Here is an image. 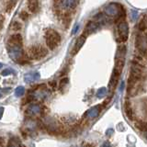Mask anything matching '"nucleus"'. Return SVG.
Listing matches in <instances>:
<instances>
[{
	"instance_id": "f257e3e1",
	"label": "nucleus",
	"mask_w": 147,
	"mask_h": 147,
	"mask_svg": "<svg viewBox=\"0 0 147 147\" xmlns=\"http://www.w3.org/2000/svg\"><path fill=\"white\" fill-rule=\"evenodd\" d=\"M135 48L137 53L141 54L147 60V28L142 31H139L135 37Z\"/></svg>"
},
{
	"instance_id": "f03ea898",
	"label": "nucleus",
	"mask_w": 147,
	"mask_h": 147,
	"mask_svg": "<svg viewBox=\"0 0 147 147\" xmlns=\"http://www.w3.org/2000/svg\"><path fill=\"white\" fill-rule=\"evenodd\" d=\"M45 40L50 50H54L61 42V36L56 30H48L45 33Z\"/></svg>"
},
{
	"instance_id": "7ed1b4c3",
	"label": "nucleus",
	"mask_w": 147,
	"mask_h": 147,
	"mask_svg": "<svg viewBox=\"0 0 147 147\" xmlns=\"http://www.w3.org/2000/svg\"><path fill=\"white\" fill-rule=\"evenodd\" d=\"M142 80L138 79L136 77L131 76H129L127 82V94L131 96H136L142 88Z\"/></svg>"
},
{
	"instance_id": "20e7f679",
	"label": "nucleus",
	"mask_w": 147,
	"mask_h": 147,
	"mask_svg": "<svg viewBox=\"0 0 147 147\" xmlns=\"http://www.w3.org/2000/svg\"><path fill=\"white\" fill-rule=\"evenodd\" d=\"M48 53V51L42 45H32L29 49V56L32 60H40L44 58Z\"/></svg>"
},
{
	"instance_id": "39448f33",
	"label": "nucleus",
	"mask_w": 147,
	"mask_h": 147,
	"mask_svg": "<svg viewBox=\"0 0 147 147\" xmlns=\"http://www.w3.org/2000/svg\"><path fill=\"white\" fill-rule=\"evenodd\" d=\"M8 55L11 59L18 61L23 56L22 44H7Z\"/></svg>"
},
{
	"instance_id": "423d86ee",
	"label": "nucleus",
	"mask_w": 147,
	"mask_h": 147,
	"mask_svg": "<svg viewBox=\"0 0 147 147\" xmlns=\"http://www.w3.org/2000/svg\"><path fill=\"white\" fill-rule=\"evenodd\" d=\"M129 35V26L128 23L121 20L118 24V41L119 42H124L128 40Z\"/></svg>"
},
{
	"instance_id": "0eeeda50",
	"label": "nucleus",
	"mask_w": 147,
	"mask_h": 147,
	"mask_svg": "<svg viewBox=\"0 0 147 147\" xmlns=\"http://www.w3.org/2000/svg\"><path fill=\"white\" fill-rule=\"evenodd\" d=\"M121 74V72L118 71L117 69H115V68L113 69L112 75H111V77H110L109 84V87L110 88V90H114L115 88H116V86L119 83V80Z\"/></svg>"
},
{
	"instance_id": "6e6552de",
	"label": "nucleus",
	"mask_w": 147,
	"mask_h": 147,
	"mask_svg": "<svg viewBox=\"0 0 147 147\" xmlns=\"http://www.w3.org/2000/svg\"><path fill=\"white\" fill-rule=\"evenodd\" d=\"M124 110H125V114H126V116L128 117V119H130L131 121H134V119H135L134 110H133L131 103L128 99L125 100V103H124Z\"/></svg>"
},
{
	"instance_id": "1a4fd4ad",
	"label": "nucleus",
	"mask_w": 147,
	"mask_h": 147,
	"mask_svg": "<svg viewBox=\"0 0 147 147\" xmlns=\"http://www.w3.org/2000/svg\"><path fill=\"white\" fill-rule=\"evenodd\" d=\"M41 112V107L39 104H30L28 106L26 113L29 116H37Z\"/></svg>"
},
{
	"instance_id": "9d476101",
	"label": "nucleus",
	"mask_w": 147,
	"mask_h": 147,
	"mask_svg": "<svg viewBox=\"0 0 147 147\" xmlns=\"http://www.w3.org/2000/svg\"><path fill=\"white\" fill-rule=\"evenodd\" d=\"M40 74L38 72H30L28 73L24 76V81L26 83H32L35 81H38L40 79Z\"/></svg>"
},
{
	"instance_id": "9b49d317",
	"label": "nucleus",
	"mask_w": 147,
	"mask_h": 147,
	"mask_svg": "<svg viewBox=\"0 0 147 147\" xmlns=\"http://www.w3.org/2000/svg\"><path fill=\"white\" fill-rule=\"evenodd\" d=\"M98 28V22H94V21H90L87 23V25L85 28V35H89L91 33H93L94 31L96 30V29Z\"/></svg>"
},
{
	"instance_id": "f8f14e48",
	"label": "nucleus",
	"mask_w": 147,
	"mask_h": 147,
	"mask_svg": "<svg viewBox=\"0 0 147 147\" xmlns=\"http://www.w3.org/2000/svg\"><path fill=\"white\" fill-rule=\"evenodd\" d=\"M62 6L66 9H74L79 3V0H62Z\"/></svg>"
},
{
	"instance_id": "ddd939ff",
	"label": "nucleus",
	"mask_w": 147,
	"mask_h": 147,
	"mask_svg": "<svg viewBox=\"0 0 147 147\" xmlns=\"http://www.w3.org/2000/svg\"><path fill=\"white\" fill-rule=\"evenodd\" d=\"M86 41V35L83 34L81 35L79 38H78L76 41V44H75V47H74V53H76L77 52H79V50L82 48V46L84 45Z\"/></svg>"
},
{
	"instance_id": "4468645a",
	"label": "nucleus",
	"mask_w": 147,
	"mask_h": 147,
	"mask_svg": "<svg viewBox=\"0 0 147 147\" xmlns=\"http://www.w3.org/2000/svg\"><path fill=\"white\" fill-rule=\"evenodd\" d=\"M28 7L32 13H36L39 10V1L38 0H28Z\"/></svg>"
},
{
	"instance_id": "2eb2a0df",
	"label": "nucleus",
	"mask_w": 147,
	"mask_h": 147,
	"mask_svg": "<svg viewBox=\"0 0 147 147\" xmlns=\"http://www.w3.org/2000/svg\"><path fill=\"white\" fill-rule=\"evenodd\" d=\"M7 44H22V37L20 34H14L7 40Z\"/></svg>"
},
{
	"instance_id": "dca6fc26",
	"label": "nucleus",
	"mask_w": 147,
	"mask_h": 147,
	"mask_svg": "<svg viewBox=\"0 0 147 147\" xmlns=\"http://www.w3.org/2000/svg\"><path fill=\"white\" fill-rule=\"evenodd\" d=\"M126 53H127V47L125 45H119L117 50V53H116V58H121V59H125L126 56Z\"/></svg>"
},
{
	"instance_id": "f3484780",
	"label": "nucleus",
	"mask_w": 147,
	"mask_h": 147,
	"mask_svg": "<svg viewBox=\"0 0 147 147\" xmlns=\"http://www.w3.org/2000/svg\"><path fill=\"white\" fill-rule=\"evenodd\" d=\"M135 127L142 132H146L147 131V122L142 121H138L135 122Z\"/></svg>"
},
{
	"instance_id": "a211bd4d",
	"label": "nucleus",
	"mask_w": 147,
	"mask_h": 147,
	"mask_svg": "<svg viewBox=\"0 0 147 147\" xmlns=\"http://www.w3.org/2000/svg\"><path fill=\"white\" fill-rule=\"evenodd\" d=\"M98 113H99V108L96 107V108H93L90 110H88V112H87V116L90 117V118H96L98 115Z\"/></svg>"
},
{
	"instance_id": "6ab92c4d",
	"label": "nucleus",
	"mask_w": 147,
	"mask_h": 147,
	"mask_svg": "<svg viewBox=\"0 0 147 147\" xmlns=\"http://www.w3.org/2000/svg\"><path fill=\"white\" fill-rule=\"evenodd\" d=\"M25 93V87L22 86H18L17 88L15 89V95L16 96H22Z\"/></svg>"
},
{
	"instance_id": "aec40b11",
	"label": "nucleus",
	"mask_w": 147,
	"mask_h": 147,
	"mask_svg": "<svg viewBox=\"0 0 147 147\" xmlns=\"http://www.w3.org/2000/svg\"><path fill=\"white\" fill-rule=\"evenodd\" d=\"M68 81H69V79H68L67 77L63 78V79L61 80V82H60V84H59V88L60 89H63V87L68 84Z\"/></svg>"
},
{
	"instance_id": "412c9836",
	"label": "nucleus",
	"mask_w": 147,
	"mask_h": 147,
	"mask_svg": "<svg viewBox=\"0 0 147 147\" xmlns=\"http://www.w3.org/2000/svg\"><path fill=\"white\" fill-rule=\"evenodd\" d=\"M13 73H14V71L12 70V69H10V68H7V69H5V70L1 73V75H2L3 76H7L11 75V74H13Z\"/></svg>"
},
{
	"instance_id": "4be33fe9",
	"label": "nucleus",
	"mask_w": 147,
	"mask_h": 147,
	"mask_svg": "<svg viewBox=\"0 0 147 147\" xmlns=\"http://www.w3.org/2000/svg\"><path fill=\"white\" fill-rule=\"evenodd\" d=\"M106 94V88L102 87V88H100L98 92V98H102V96Z\"/></svg>"
},
{
	"instance_id": "5701e85b",
	"label": "nucleus",
	"mask_w": 147,
	"mask_h": 147,
	"mask_svg": "<svg viewBox=\"0 0 147 147\" xmlns=\"http://www.w3.org/2000/svg\"><path fill=\"white\" fill-rule=\"evenodd\" d=\"M28 18H29V15H28V13L26 11H22L20 13V18L23 20H28Z\"/></svg>"
},
{
	"instance_id": "b1692460",
	"label": "nucleus",
	"mask_w": 147,
	"mask_h": 147,
	"mask_svg": "<svg viewBox=\"0 0 147 147\" xmlns=\"http://www.w3.org/2000/svg\"><path fill=\"white\" fill-rule=\"evenodd\" d=\"M12 27H13V30H16L21 29V25L20 24V23H18V22H14Z\"/></svg>"
},
{
	"instance_id": "393cba45",
	"label": "nucleus",
	"mask_w": 147,
	"mask_h": 147,
	"mask_svg": "<svg viewBox=\"0 0 147 147\" xmlns=\"http://www.w3.org/2000/svg\"><path fill=\"white\" fill-rule=\"evenodd\" d=\"M4 108L3 107H0V119H2V117H3V114H4Z\"/></svg>"
},
{
	"instance_id": "a878e982",
	"label": "nucleus",
	"mask_w": 147,
	"mask_h": 147,
	"mask_svg": "<svg viewBox=\"0 0 147 147\" xmlns=\"http://www.w3.org/2000/svg\"><path fill=\"white\" fill-rule=\"evenodd\" d=\"M78 28H79V26H78V25H76V26L75 27V29L73 30V32H72V34H73V35L76 33V31H77V30H78Z\"/></svg>"
},
{
	"instance_id": "bb28decb",
	"label": "nucleus",
	"mask_w": 147,
	"mask_h": 147,
	"mask_svg": "<svg viewBox=\"0 0 147 147\" xmlns=\"http://www.w3.org/2000/svg\"><path fill=\"white\" fill-rule=\"evenodd\" d=\"M144 20L145 24H146V26H147V15H145V17L144 18Z\"/></svg>"
},
{
	"instance_id": "cd10ccee",
	"label": "nucleus",
	"mask_w": 147,
	"mask_h": 147,
	"mask_svg": "<svg viewBox=\"0 0 147 147\" xmlns=\"http://www.w3.org/2000/svg\"><path fill=\"white\" fill-rule=\"evenodd\" d=\"M2 67H3V64H2L1 63H0V69H1Z\"/></svg>"
},
{
	"instance_id": "c85d7f7f",
	"label": "nucleus",
	"mask_w": 147,
	"mask_h": 147,
	"mask_svg": "<svg viewBox=\"0 0 147 147\" xmlns=\"http://www.w3.org/2000/svg\"><path fill=\"white\" fill-rule=\"evenodd\" d=\"M0 98H1V95H0Z\"/></svg>"
}]
</instances>
